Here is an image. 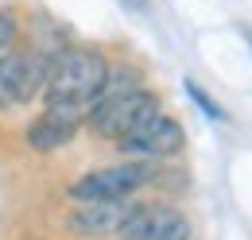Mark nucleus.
<instances>
[{"instance_id": "nucleus-1", "label": "nucleus", "mask_w": 252, "mask_h": 240, "mask_svg": "<svg viewBox=\"0 0 252 240\" xmlns=\"http://www.w3.org/2000/svg\"><path fill=\"white\" fill-rule=\"evenodd\" d=\"M113 62L94 43H66L51 59V74L43 86V109H59L66 117L82 120L97 109L101 93L109 86Z\"/></svg>"}, {"instance_id": "nucleus-6", "label": "nucleus", "mask_w": 252, "mask_h": 240, "mask_svg": "<svg viewBox=\"0 0 252 240\" xmlns=\"http://www.w3.org/2000/svg\"><path fill=\"white\" fill-rule=\"evenodd\" d=\"M187 144V132H183V124L171 117V113H163L159 109L156 117H148L140 128H132L128 136L117 140V148L132 155V159H171V155H179Z\"/></svg>"}, {"instance_id": "nucleus-3", "label": "nucleus", "mask_w": 252, "mask_h": 240, "mask_svg": "<svg viewBox=\"0 0 252 240\" xmlns=\"http://www.w3.org/2000/svg\"><path fill=\"white\" fill-rule=\"evenodd\" d=\"M159 182V159H121L109 167L86 171L82 179L70 182L74 202H132L140 190Z\"/></svg>"}, {"instance_id": "nucleus-8", "label": "nucleus", "mask_w": 252, "mask_h": 240, "mask_svg": "<svg viewBox=\"0 0 252 240\" xmlns=\"http://www.w3.org/2000/svg\"><path fill=\"white\" fill-rule=\"evenodd\" d=\"M78 128H82V120L66 117V113H59V109H43V113L24 128V140H28V148H32V151L51 155V151L66 148V144L78 136Z\"/></svg>"}, {"instance_id": "nucleus-10", "label": "nucleus", "mask_w": 252, "mask_h": 240, "mask_svg": "<svg viewBox=\"0 0 252 240\" xmlns=\"http://www.w3.org/2000/svg\"><path fill=\"white\" fill-rule=\"evenodd\" d=\"M12 47H20V20L12 12H0V55H8Z\"/></svg>"}, {"instance_id": "nucleus-2", "label": "nucleus", "mask_w": 252, "mask_h": 240, "mask_svg": "<svg viewBox=\"0 0 252 240\" xmlns=\"http://www.w3.org/2000/svg\"><path fill=\"white\" fill-rule=\"evenodd\" d=\"M159 109H163L159 93L144 86V74H140L136 66H113L109 86L101 93L97 109L86 117V128L94 132L97 140L117 144L132 128H140L148 117H156Z\"/></svg>"}, {"instance_id": "nucleus-4", "label": "nucleus", "mask_w": 252, "mask_h": 240, "mask_svg": "<svg viewBox=\"0 0 252 240\" xmlns=\"http://www.w3.org/2000/svg\"><path fill=\"white\" fill-rule=\"evenodd\" d=\"M55 55L59 51H39V47H12L8 55H0V109H20L43 97Z\"/></svg>"}, {"instance_id": "nucleus-5", "label": "nucleus", "mask_w": 252, "mask_h": 240, "mask_svg": "<svg viewBox=\"0 0 252 240\" xmlns=\"http://www.w3.org/2000/svg\"><path fill=\"white\" fill-rule=\"evenodd\" d=\"M121 240H190V217L171 202H132Z\"/></svg>"}, {"instance_id": "nucleus-7", "label": "nucleus", "mask_w": 252, "mask_h": 240, "mask_svg": "<svg viewBox=\"0 0 252 240\" xmlns=\"http://www.w3.org/2000/svg\"><path fill=\"white\" fill-rule=\"evenodd\" d=\"M128 210H132V202H78V210L66 213V229L74 237H90V240L117 237Z\"/></svg>"}, {"instance_id": "nucleus-9", "label": "nucleus", "mask_w": 252, "mask_h": 240, "mask_svg": "<svg viewBox=\"0 0 252 240\" xmlns=\"http://www.w3.org/2000/svg\"><path fill=\"white\" fill-rule=\"evenodd\" d=\"M187 93H190V101H194V105H198V109H202L210 120H225V109H221V105H218V101H214L206 90H202L198 82H187Z\"/></svg>"}]
</instances>
